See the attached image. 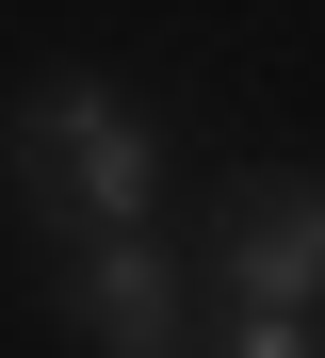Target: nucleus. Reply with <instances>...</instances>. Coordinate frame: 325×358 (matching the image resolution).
Here are the masks:
<instances>
[{"label":"nucleus","instance_id":"4","mask_svg":"<svg viewBox=\"0 0 325 358\" xmlns=\"http://www.w3.org/2000/svg\"><path fill=\"white\" fill-rule=\"evenodd\" d=\"M212 358H325V310H228Z\"/></svg>","mask_w":325,"mask_h":358},{"label":"nucleus","instance_id":"2","mask_svg":"<svg viewBox=\"0 0 325 358\" xmlns=\"http://www.w3.org/2000/svg\"><path fill=\"white\" fill-rule=\"evenodd\" d=\"M49 293H65V326L98 358H195V277H179L163 228H82V245H49Z\"/></svg>","mask_w":325,"mask_h":358},{"label":"nucleus","instance_id":"3","mask_svg":"<svg viewBox=\"0 0 325 358\" xmlns=\"http://www.w3.org/2000/svg\"><path fill=\"white\" fill-rule=\"evenodd\" d=\"M212 293L228 310H325V179H228Z\"/></svg>","mask_w":325,"mask_h":358},{"label":"nucleus","instance_id":"1","mask_svg":"<svg viewBox=\"0 0 325 358\" xmlns=\"http://www.w3.org/2000/svg\"><path fill=\"white\" fill-rule=\"evenodd\" d=\"M0 163H17V196H33V228L49 245H82V228H147L163 212V131L130 114L114 82H33L17 114H0Z\"/></svg>","mask_w":325,"mask_h":358}]
</instances>
